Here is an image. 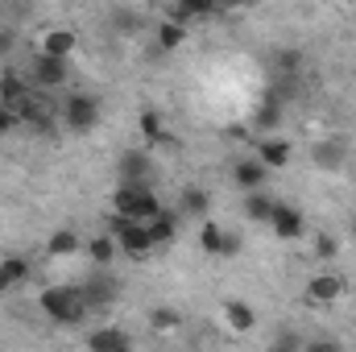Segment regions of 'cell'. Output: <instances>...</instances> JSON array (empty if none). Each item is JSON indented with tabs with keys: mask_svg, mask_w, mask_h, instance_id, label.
I'll return each mask as SVG.
<instances>
[{
	"mask_svg": "<svg viewBox=\"0 0 356 352\" xmlns=\"http://www.w3.org/2000/svg\"><path fill=\"white\" fill-rule=\"evenodd\" d=\"M75 46H79V38H75L71 29H50V33L42 38V54H46V58H63V63L75 54Z\"/></svg>",
	"mask_w": 356,
	"mask_h": 352,
	"instance_id": "obj_12",
	"label": "cell"
},
{
	"mask_svg": "<svg viewBox=\"0 0 356 352\" xmlns=\"http://www.w3.org/2000/svg\"><path fill=\"white\" fill-rule=\"evenodd\" d=\"M178 207H182L186 216H203V211H207V191H199V186H186Z\"/></svg>",
	"mask_w": 356,
	"mask_h": 352,
	"instance_id": "obj_23",
	"label": "cell"
},
{
	"mask_svg": "<svg viewBox=\"0 0 356 352\" xmlns=\"http://www.w3.org/2000/svg\"><path fill=\"white\" fill-rule=\"evenodd\" d=\"M257 162L261 166H286L290 162V145L286 141H277V137H266V141H257Z\"/></svg>",
	"mask_w": 356,
	"mask_h": 352,
	"instance_id": "obj_16",
	"label": "cell"
},
{
	"mask_svg": "<svg viewBox=\"0 0 356 352\" xmlns=\"http://www.w3.org/2000/svg\"><path fill=\"white\" fill-rule=\"evenodd\" d=\"M0 108H4V99H0Z\"/></svg>",
	"mask_w": 356,
	"mask_h": 352,
	"instance_id": "obj_33",
	"label": "cell"
},
{
	"mask_svg": "<svg viewBox=\"0 0 356 352\" xmlns=\"http://www.w3.org/2000/svg\"><path fill=\"white\" fill-rule=\"evenodd\" d=\"M46 253H50V257H79V253H83V237L71 232V228H58V232L50 237Z\"/></svg>",
	"mask_w": 356,
	"mask_h": 352,
	"instance_id": "obj_15",
	"label": "cell"
},
{
	"mask_svg": "<svg viewBox=\"0 0 356 352\" xmlns=\"http://www.w3.org/2000/svg\"><path fill=\"white\" fill-rule=\"evenodd\" d=\"M29 95H33V88H29V79H25V75H17L13 67H8V71H0V99H4V108H8V112H17V116H21V108L29 104Z\"/></svg>",
	"mask_w": 356,
	"mask_h": 352,
	"instance_id": "obj_7",
	"label": "cell"
},
{
	"mask_svg": "<svg viewBox=\"0 0 356 352\" xmlns=\"http://www.w3.org/2000/svg\"><path fill=\"white\" fill-rule=\"evenodd\" d=\"M112 211L124 216V220L149 224L154 216H162V203H158V195L149 191V182H137V186H120V191L112 195Z\"/></svg>",
	"mask_w": 356,
	"mask_h": 352,
	"instance_id": "obj_1",
	"label": "cell"
},
{
	"mask_svg": "<svg viewBox=\"0 0 356 352\" xmlns=\"http://www.w3.org/2000/svg\"><path fill=\"white\" fill-rule=\"evenodd\" d=\"M273 203H277V199H269V195H261V191H253V195H245V216H249V220H266L269 224Z\"/></svg>",
	"mask_w": 356,
	"mask_h": 352,
	"instance_id": "obj_22",
	"label": "cell"
},
{
	"mask_svg": "<svg viewBox=\"0 0 356 352\" xmlns=\"http://www.w3.org/2000/svg\"><path fill=\"white\" fill-rule=\"evenodd\" d=\"M224 319H228L232 332H253V323H257V315H253L245 303H228V307H224Z\"/></svg>",
	"mask_w": 356,
	"mask_h": 352,
	"instance_id": "obj_21",
	"label": "cell"
},
{
	"mask_svg": "<svg viewBox=\"0 0 356 352\" xmlns=\"http://www.w3.org/2000/svg\"><path fill=\"white\" fill-rule=\"evenodd\" d=\"M116 170H120V186H137V182L149 178V154L145 150H129Z\"/></svg>",
	"mask_w": 356,
	"mask_h": 352,
	"instance_id": "obj_11",
	"label": "cell"
},
{
	"mask_svg": "<svg viewBox=\"0 0 356 352\" xmlns=\"http://www.w3.org/2000/svg\"><path fill=\"white\" fill-rule=\"evenodd\" d=\"M42 311L54 323H83L88 303H83L79 286H50V290H42Z\"/></svg>",
	"mask_w": 356,
	"mask_h": 352,
	"instance_id": "obj_2",
	"label": "cell"
},
{
	"mask_svg": "<svg viewBox=\"0 0 356 352\" xmlns=\"http://www.w3.org/2000/svg\"><path fill=\"white\" fill-rule=\"evenodd\" d=\"M88 349L91 352H133V344H129V336L120 328H99V332L88 336Z\"/></svg>",
	"mask_w": 356,
	"mask_h": 352,
	"instance_id": "obj_14",
	"label": "cell"
},
{
	"mask_svg": "<svg viewBox=\"0 0 356 352\" xmlns=\"http://www.w3.org/2000/svg\"><path fill=\"white\" fill-rule=\"evenodd\" d=\"M182 38H186V29H182V25H175V21H166V25L158 29V46H162V50H175V46H182Z\"/></svg>",
	"mask_w": 356,
	"mask_h": 352,
	"instance_id": "obj_26",
	"label": "cell"
},
{
	"mask_svg": "<svg viewBox=\"0 0 356 352\" xmlns=\"http://www.w3.org/2000/svg\"><path fill=\"white\" fill-rule=\"evenodd\" d=\"M63 120L75 129V133H91L99 125V99L95 95H71L63 104Z\"/></svg>",
	"mask_w": 356,
	"mask_h": 352,
	"instance_id": "obj_5",
	"label": "cell"
},
{
	"mask_svg": "<svg viewBox=\"0 0 356 352\" xmlns=\"http://www.w3.org/2000/svg\"><path fill=\"white\" fill-rule=\"evenodd\" d=\"M83 253L104 269V265H112V257H116V241H112L108 232H99V237H91L88 245H83Z\"/></svg>",
	"mask_w": 356,
	"mask_h": 352,
	"instance_id": "obj_19",
	"label": "cell"
},
{
	"mask_svg": "<svg viewBox=\"0 0 356 352\" xmlns=\"http://www.w3.org/2000/svg\"><path fill=\"white\" fill-rule=\"evenodd\" d=\"M145 228H149V241H154V245H170V241H175V232H178V216L162 211V216H154Z\"/></svg>",
	"mask_w": 356,
	"mask_h": 352,
	"instance_id": "obj_20",
	"label": "cell"
},
{
	"mask_svg": "<svg viewBox=\"0 0 356 352\" xmlns=\"http://www.w3.org/2000/svg\"><path fill=\"white\" fill-rule=\"evenodd\" d=\"M199 245H203L211 257H232V253H241V237H232V232H224V228H216V224H203Z\"/></svg>",
	"mask_w": 356,
	"mask_h": 352,
	"instance_id": "obj_8",
	"label": "cell"
},
{
	"mask_svg": "<svg viewBox=\"0 0 356 352\" xmlns=\"http://www.w3.org/2000/svg\"><path fill=\"white\" fill-rule=\"evenodd\" d=\"M277 63H282V71H298V63H302V58H298L294 50H286V54H282Z\"/></svg>",
	"mask_w": 356,
	"mask_h": 352,
	"instance_id": "obj_32",
	"label": "cell"
},
{
	"mask_svg": "<svg viewBox=\"0 0 356 352\" xmlns=\"http://www.w3.org/2000/svg\"><path fill=\"white\" fill-rule=\"evenodd\" d=\"M17 125H21V116H17V112H8V108H0V133H13Z\"/></svg>",
	"mask_w": 356,
	"mask_h": 352,
	"instance_id": "obj_29",
	"label": "cell"
},
{
	"mask_svg": "<svg viewBox=\"0 0 356 352\" xmlns=\"http://www.w3.org/2000/svg\"><path fill=\"white\" fill-rule=\"evenodd\" d=\"M141 133H145V141H166L162 116H158V112H141Z\"/></svg>",
	"mask_w": 356,
	"mask_h": 352,
	"instance_id": "obj_25",
	"label": "cell"
},
{
	"mask_svg": "<svg viewBox=\"0 0 356 352\" xmlns=\"http://www.w3.org/2000/svg\"><path fill=\"white\" fill-rule=\"evenodd\" d=\"M315 249H319V257H336V241H332V237H319Z\"/></svg>",
	"mask_w": 356,
	"mask_h": 352,
	"instance_id": "obj_31",
	"label": "cell"
},
{
	"mask_svg": "<svg viewBox=\"0 0 356 352\" xmlns=\"http://www.w3.org/2000/svg\"><path fill=\"white\" fill-rule=\"evenodd\" d=\"M266 175H269V170L261 166V162H257V158H253V162H236V170H232V178H236V182H241L249 195H253V191H261Z\"/></svg>",
	"mask_w": 356,
	"mask_h": 352,
	"instance_id": "obj_17",
	"label": "cell"
},
{
	"mask_svg": "<svg viewBox=\"0 0 356 352\" xmlns=\"http://www.w3.org/2000/svg\"><path fill=\"white\" fill-rule=\"evenodd\" d=\"M353 228H356V224H353Z\"/></svg>",
	"mask_w": 356,
	"mask_h": 352,
	"instance_id": "obj_34",
	"label": "cell"
},
{
	"mask_svg": "<svg viewBox=\"0 0 356 352\" xmlns=\"http://www.w3.org/2000/svg\"><path fill=\"white\" fill-rule=\"evenodd\" d=\"M108 237H112L116 249H124L129 257H149V249H154L149 228L137 224V220H124V216H112V220H108Z\"/></svg>",
	"mask_w": 356,
	"mask_h": 352,
	"instance_id": "obj_3",
	"label": "cell"
},
{
	"mask_svg": "<svg viewBox=\"0 0 356 352\" xmlns=\"http://www.w3.org/2000/svg\"><path fill=\"white\" fill-rule=\"evenodd\" d=\"M344 158H348L344 141H319V145H311V162H315L319 170H340Z\"/></svg>",
	"mask_w": 356,
	"mask_h": 352,
	"instance_id": "obj_13",
	"label": "cell"
},
{
	"mask_svg": "<svg viewBox=\"0 0 356 352\" xmlns=\"http://www.w3.org/2000/svg\"><path fill=\"white\" fill-rule=\"evenodd\" d=\"M112 21H116L120 29H133V25H137V17H133V13H124V8H116V13H112Z\"/></svg>",
	"mask_w": 356,
	"mask_h": 352,
	"instance_id": "obj_30",
	"label": "cell"
},
{
	"mask_svg": "<svg viewBox=\"0 0 356 352\" xmlns=\"http://www.w3.org/2000/svg\"><path fill=\"white\" fill-rule=\"evenodd\" d=\"M149 323H154L158 332H175V328H182V315L170 311V307H158V311H149Z\"/></svg>",
	"mask_w": 356,
	"mask_h": 352,
	"instance_id": "obj_24",
	"label": "cell"
},
{
	"mask_svg": "<svg viewBox=\"0 0 356 352\" xmlns=\"http://www.w3.org/2000/svg\"><path fill=\"white\" fill-rule=\"evenodd\" d=\"M13 46H17V33H13V29H4V25H0V63H4V58H8V54H13Z\"/></svg>",
	"mask_w": 356,
	"mask_h": 352,
	"instance_id": "obj_28",
	"label": "cell"
},
{
	"mask_svg": "<svg viewBox=\"0 0 356 352\" xmlns=\"http://www.w3.org/2000/svg\"><path fill=\"white\" fill-rule=\"evenodd\" d=\"M269 352H302V340H298L294 332H282V336L269 344Z\"/></svg>",
	"mask_w": 356,
	"mask_h": 352,
	"instance_id": "obj_27",
	"label": "cell"
},
{
	"mask_svg": "<svg viewBox=\"0 0 356 352\" xmlns=\"http://www.w3.org/2000/svg\"><path fill=\"white\" fill-rule=\"evenodd\" d=\"M67 75H71V71H67L63 58H46V54H38L25 79H29V88L33 91H50V88H58V83H67Z\"/></svg>",
	"mask_w": 356,
	"mask_h": 352,
	"instance_id": "obj_6",
	"label": "cell"
},
{
	"mask_svg": "<svg viewBox=\"0 0 356 352\" xmlns=\"http://www.w3.org/2000/svg\"><path fill=\"white\" fill-rule=\"evenodd\" d=\"M344 290H348V282H344L340 273H319V278L307 282V298H311V303H336Z\"/></svg>",
	"mask_w": 356,
	"mask_h": 352,
	"instance_id": "obj_9",
	"label": "cell"
},
{
	"mask_svg": "<svg viewBox=\"0 0 356 352\" xmlns=\"http://www.w3.org/2000/svg\"><path fill=\"white\" fill-rule=\"evenodd\" d=\"M79 294H83V303H88V311H99V307H108L116 294H120V282H116V273L112 269H91L88 278L79 282Z\"/></svg>",
	"mask_w": 356,
	"mask_h": 352,
	"instance_id": "obj_4",
	"label": "cell"
},
{
	"mask_svg": "<svg viewBox=\"0 0 356 352\" xmlns=\"http://www.w3.org/2000/svg\"><path fill=\"white\" fill-rule=\"evenodd\" d=\"M269 228L282 237V241H294L302 237V216L290 207V203H273V216H269Z\"/></svg>",
	"mask_w": 356,
	"mask_h": 352,
	"instance_id": "obj_10",
	"label": "cell"
},
{
	"mask_svg": "<svg viewBox=\"0 0 356 352\" xmlns=\"http://www.w3.org/2000/svg\"><path fill=\"white\" fill-rule=\"evenodd\" d=\"M25 278H29V262H25V257H4V262H0V294L13 290V286L25 282Z\"/></svg>",
	"mask_w": 356,
	"mask_h": 352,
	"instance_id": "obj_18",
	"label": "cell"
}]
</instances>
